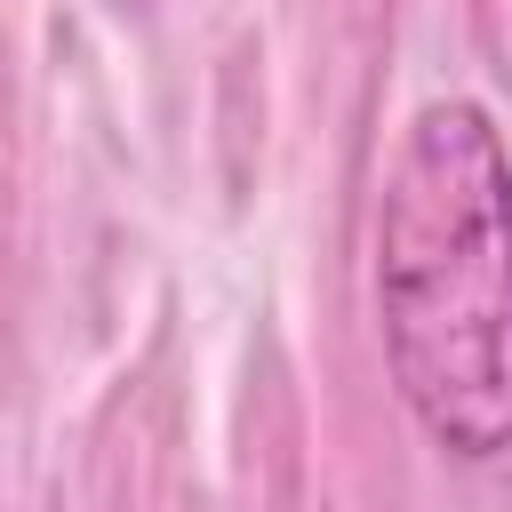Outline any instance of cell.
<instances>
[{
  "label": "cell",
  "mask_w": 512,
  "mask_h": 512,
  "mask_svg": "<svg viewBox=\"0 0 512 512\" xmlns=\"http://www.w3.org/2000/svg\"><path fill=\"white\" fill-rule=\"evenodd\" d=\"M376 312L408 416L448 456L512 448V160L480 104H424L392 152Z\"/></svg>",
  "instance_id": "cell-1"
}]
</instances>
